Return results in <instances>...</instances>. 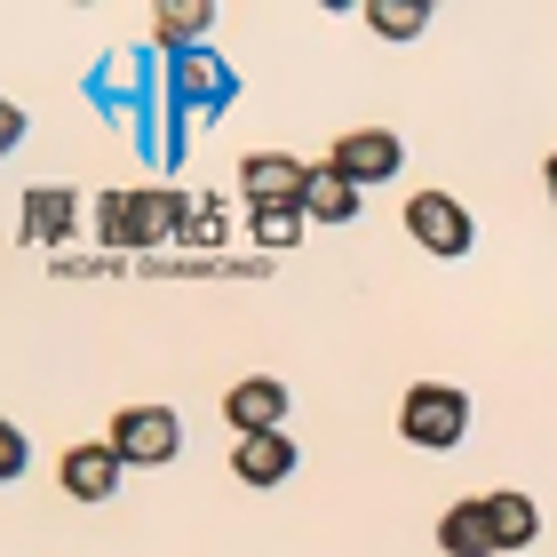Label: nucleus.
I'll use <instances>...</instances> for the list:
<instances>
[{"label": "nucleus", "mask_w": 557, "mask_h": 557, "mask_svg": "<svg viewBox=\"0 0 557 557\" xmlns=\"http://www.w3.org/2000/svg\"><path fill=\"white\" fill-rule=\"evenodd\" d=\"M72 215H81V199H72L64 184L24 191V239H33V247H57V239H72Z\"/></svg>", "instance_id": "ddd939ff"}, {"label": "nucleus", "mask_w": 557, "mask_h": 557, "mask_svg": "<svg viewBox=\"0 0 557 557\" xmlns=\"http://www.w3.org/2000/svg\"><path fill=\"white\" fill-rule=\"evenodd\" d=\"M120 470H128V462H120L112 438H88V446H72L64 462H57V478H64L72 502H112L120 494Z\"/></svg>", "instance_id": "20e7f679"}, {"label": "nucleus", "mask_w": 557, "mask_h": 557, "mask_svg": "<svg viewBox=\"0 0 557 557\" xmlns=\"http://www.w3.org/2000/svg\"><path fill=\"white\" fill-rule=\"evenodd\" d=\"M223 422H232L239 438H247V430H278V422H287V383H271V374L232 383V391H223Z\"/></svg>", "instance_id": "6e6552de"}, {"label": "nucleus", "mask_w": 557, "mask_h": 557, "mask_svg": "<svg viewBox=\"0 0 557 557\" xmlns=\"http://www.w3.org/2000/svg\"><path fill=\"white\" fill-rule=\"evenodd\" d=\"M462 391H446V383H414L407 398H398V438L407 446H430V454H446V446H462Z\"/></svg>", "instance_id": "f257e3e1"}, {"label": "nucleus", "mask_w": 557, "mask_h": 557, "mask_svg": "<svg viewBox=\"0 0 557 557\" xmlns=\"http://www.w3.org/2000/svg\"><path fill=\"white\" fill-rule=\"evenodd\" d=\"M302 160H287V151H247L239 160V191H247V208H295L302 199Z\"/></svg>", "instance_id": "39448f33"}, {"label": "nucleus", "mask_w": 557, "mask_h": 557, "mask_svg": "<svg viewBox=\"0 0 557 557\" xmlns=\"http://www.w3.org/2000/svg\"><path fill=\"white\" fill-rule=\"evenodd\" d=\"M112 446H120V462H175L184 454V422H175V407H120L112 414Z\"/></svg>", "instance_id": "f03ea898"}, {"label": "nucleus", "mask_w": 557, "mask_h": 557, "mask_svg": "<svg viewBox=\"0 0 557 557\" xmlns=\"http://www.w3.org/2000/svg\"><path fill=\"white\" fill-rule=\"evenodd\" d=\"M438 549L446 557H502L486 534V502H446L438 510Z\"/></svg>", "instance_id": "f8f14e48"}, {"label": "nucleus", "mask_w": 557, "mask_h": 557, "mask_svg": "<svg viewBox=\"0 0 557 557\" xmlns=\"http://www.w3.org/2000/svg\"><path fill=\"white\" fill-rule=\"evenodd\" d=\"M486 502V534H494V549H525L542 534V510H534V494H510V486H494V494H478Z\"/></svg>", "instance_id": "9d476101"}, {"label": "nucleus", "mask_w": 557, "mask_h": 557, "mask_svg": "<svg viewBox=\"0 0 557 557\" xmlns=\"http://www.w3.org/2000/svg\"><path fill=\"white\" fill-rule=\"evenodd\" d=\"M302 215H311V223H350V215H359V184L319 160L311 175H302Z\"/></svg>", "instance_id": "9b49d317"}, {"label": "nucleus", "mask_w": 557, "mask_h": 557, "mask_svg": "<svg viewBox=\"0 0 557 557\" xmlns=\"http://www.w3.org/2000/svg\"><path fill=\"white\" fill-rule=\"evenodd\" d=\"M191 232V208L175 191H128V247H168Z\"/></svg>", "instance_id": "1a4fd4ad"}, {"label": "nucleus", "mask_w": 557, "mask_h": 557, "mask_svg": "<svg viewBox=\"0 0 557 557\" xmlns=\"http://www.w3.org/2000/svg\"><path fill=\"white\" fill-rule=\"evenodd\" d=\"M302 223H311V215H302V199H295V208H256V215H247V232H256L271 256H278V247L302 239Z\"/></svg>", "instance_id": "2eb2a0df"}, {"label": "nucleus", "mask_w": 557, "mask_h": 557, "mask_svg": "<svg viewBox=\"0 0 557 557\" xmlns=\"http://www.w3.org/2000/svg\"><path fill=\"white\" fill-rule=\"evenodd\" d=\"M367 24L383 40H414L422 24H430V9H422V0H367Z\"/></svg>", "instance_id": "4468645a"}, {"label": "nucleus", "mask_w": 557, "mask_h": 557, "mask_svg": "<svg viewBox=\"0 0 557 557\" xmlns=\"http://www.w3.org/2000/svg\"><path fill=\"white\" fill-rule=\"evenodd\" d=\"M151 33H160V40L175 48V40H191V33H208V9H199V0H191V9H160V16H151Z\"/></svg>", "instance_id": "dca6fc26"}, {"label": "nucleus", "mask_w": 557, "mask_h": 557, "mask_svg": "<svg viewBox=\"0 0 557 557\" xmlns=\"http://www.w3.org/2000/svg\"><path fill=\"white\" fill-rule=\"evenodd\" d=\"M407 232L430 247V256H446V263L470 256V239H478L470 215H462V199H446V191H414V199H407Z\"/></svg>", "instance_id": "7ed1b4c3"}, {"label": "nucleus", "mask_w": 557, "mask_h": 557, "mask_svg": "<svg viewBox=\"0 0 557 557\" xmlns=\"http://www.w3.org/2000/svg\"><path fill=\"white\" fill-rule=\"evenodd\" d=\"M232 478L239 486H278V478H295V438L287 430H247V438H232Z\"/></svg>", "instance_id": "0eeeda50"}, {"label": "nucleus", "mask_w": 557, "mask_h": 557, "mask_svg": "<svg viewBox=\"0 0 557 557\" xmlns=\"http://www.w3.org/2000/svg\"><path fill=\"white\" fill-rule=\"evenodd\" d=\"M542 184H549V199H557V151H549V160H542Z\"/></svg>", "instance_id": "6ab92c4d"}, {"label": "nucleus", "mask_w": 557, "mask_h": 557, "mask_svg": "<svg viewBox=\"0 0 557 557\" xmlns=\"http://www.w3.org/2000/svg\"><path fill=\"white\" fill-rule=\"evenodd\" d=\"M24 470V430H0V478Z\"/></svg>", "instance_id": "a211bd4d"}, {"label": "nucleus", "mask_w": 557, "mask_h": 557, "mask_svg": "<svg viewBox=\"0 0 557 557\" xmlns=\"http://www.w3.org/2000/svg\"><path fill=\"white\" fill-rule=\"evenodd\" d=\"M326 168H343L350 184H383V175H398V136L391 128H350V136H335V151H326Z\"/></svg>", "instance_id": "423d86ee"}, {"label": "nucleus", "mask_w": 557, "mask_h": 557, "mask_svg": "<svg viewBox=\"0 0 557 557\" xmlns=\"http://www.w3.org/2000/svg\"><path fill=\"white\" fill-rule=\"evenodd\" d=\"M96 232L128 247V191H104V199H96Z\"/></svg>", "instance_id": "f3484780"}]
</instances>
